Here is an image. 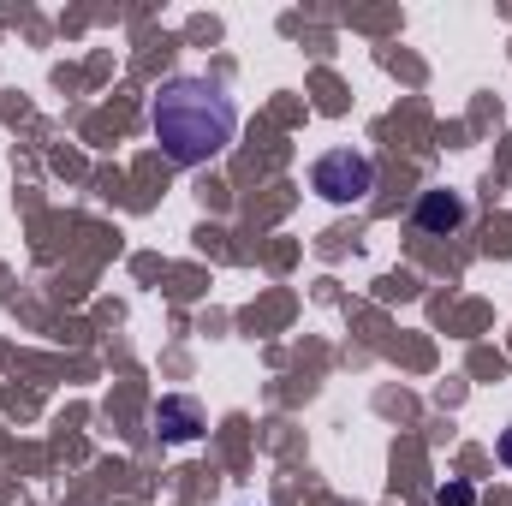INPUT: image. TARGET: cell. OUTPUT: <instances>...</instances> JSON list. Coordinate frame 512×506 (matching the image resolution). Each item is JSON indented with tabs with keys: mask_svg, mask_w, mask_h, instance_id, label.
<instances>
[{
	"mask_svg": "<svg viewBox=\"0 0 512 506\" xmlns=\"http://www.w3.org/2000/svg\"><path fill=\"white\" fill-rule=\"evenodd\" d=\"M501 465H512V429L501 435Z\"/></svg>",
	"mask_w": 512,
	"mask_h": 506,
	"instance_id": "cell-6",
	"label": "cell"
},
{
	"mask_svg": "<svg viewBox=\"0 0 512 506\" xmlns=\"http://www.w3.org/2000/svg\"><path fill=\"white\" fill-rule=\"evenodd\" d=\"M155 429H161L167 441H191V435H203V411H197V399H185V393L161 399V405H155Z\"/></svg>",
	"mask_w": 512,
	"mask_h": 506,
	"instance_id": "cell-4",
	"label": "cell"
},
{
	"mask_svg": "<svg viewBox=\"0 0 512 506\" xmlns=\"http://www.w3.org/2000/svg\"><path fill=\"white\" fill-rule=\"evenodd\" d=\"M435 501H441V506H471V501H477V489H471V483H441V489H435Z\"/></svg>",
	"mask_w": 512,
	"mask_h": 506,
	"instance_id": "cell-5",
	"label": "cell"
},
{
	"mask_svg": "<svg viewBox=\"0 0 512 506\" xmlns=\"http://www.w3.org/2000/svg\"><path fill=\"white\" fill-rule=\"evenodd\" d=\"M310 185L328 197V203H364L376 191V161L364 149H328L316 167H310Z\"/></svg>",
	"mask_w": 512,
	"mask_h": 506,
	"instance_id": "cell-2",
	"label": "cell"
},
{
	"mask_svg": "<svg viewBox=\"0 0 512 506\" xmlns=\"http://www.w3.org/2000/svg\"><path fill=\"white\" fill-rule=\"evenodd\" d=\"M417 227L435 233V239L459 233V227H465V197H459V191H423V197H417Z\"/></svg>",
	"mask_w": 512,
	"mask_h": 506,
	"instance_id": "cell-3",
	"label": "cell"
},
{
	"mask_svg": "<svg viewBox=\"0 0 512 506\" xmlns=\"http://www.w3.org/2000/svg\"><path fill=\"white\" fill-rule=\"evenodd\" d=\"M149 126H155L161 155L173 167H203L233 143L239 108L215 78H173V84H161V96L149 108Z\"/></svg>",
	"mask_w": 512,
	"mask_h": 506,
	"instance_id": "cell-1",
	"label": "cell"
}]
</instances>
